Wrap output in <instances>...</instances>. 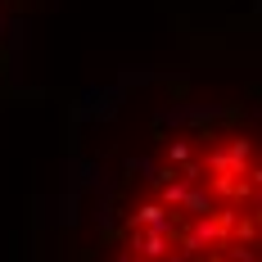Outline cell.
I'll list each match as a JSON object with an SVG mask.
<instances>
[{
    "instance_id": "obj_1",
    "label": "cell",
    "mask_w": 262,
    "mask_h": 262,
    "mask_svg": "<svg viewBox=\"0 0 262 262\" xmlns=\"http://www.w3.org/2000/svg\"><path fill=\"white\" fill-rule=\"evenodd\" d=\"M131 249H140L145 258H163V253L172 249V231H145V235L131 239Z\"/></svg>"
}]
</instances>
